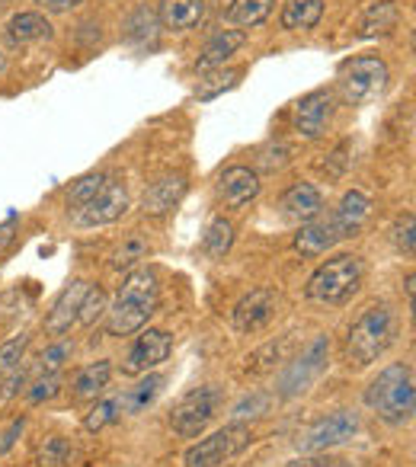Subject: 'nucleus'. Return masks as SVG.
<instances>
[{
    "label": "nucleus",
    "mask_w": 416,
    "mask_h": 467,
    "mask_svg": "<svg viewBox=\"0 0 416 467\" xmlns=\"http://www.w3.org/2000/svg\"><path fill=\"white\" fill-rule=\"evenodd\" d=\"M163 384H167V378L157 375V371H148V375H141V381H138L135 388H129V390L119 394V410L129 413V416L144 413V410L157 400V394L163 390Z\"/></svg>",
    "instance_id": "obj_22"
},
{
    "label": "nucleus",
    "mask_w": 416,
    "mask_h": 467,
    "mask_svg": "<svg viewBox=\"0 0 416 467\" xmlns=\"http://www.w3.org/2000/svg\"><path fill=\"white\" fill-rule=\"evenodd\" d=\"M23 429H26V416H16V420L7 426V432L0 435V454H7L10 448L16 445V439H20V432H23Z\"/></svg>",
    "instance_id": "obj_42"
},
{
    "label": "nucleus",
    "mask_w": 416,
    "mask_h": 467,
    "mask_svg": "<svg viewBox=\"0 0 416 467\" xmlns=\"http://www.w3.org/2000/svg\"><path fill=\"white\" fill-rule=\"evenodd\" d=\"M339 241H343V237H339L330 214H317L314 221H305L301 231L295 234V250H298L301 256H324L327 250H333Z\"/></svg>",
    "instance_id": "obj_18"
},
{
    "label": "nucleus",
    "mask_w": 416,
    "mask_h": 467,
    "mask_svg": "<svg viewBox=\"0 0 416 467\" xmlns=\"http://www.w3.org/2000/svg\"><path fill=\"white\" fill-rule=\"evenodd\" d=\"M48 36H52V23L42 14H16L7 23V39L14 46H29V42L48 39Z\"/></svg>",
    "instance_id": "obj_27"
},
{
    "label": "nucleus",
    "mask_w": 416,
    "mask_h": 467,
    "mask_svg": "<svg viewBox=\"0 0 416 467\" xmlns=\"http://www.w3.org/2000/svg\"><path fill=\"white\" fill-rule=\"evenodd\" d=\"M71 349H74V346L68 343V339H58V343L48 346V349L39 356V375H52V371H61V365L71 358Z\"/></svg>",
    "instance_id": "obj_37"
},
{
    "label": "nucleus",
    "mask_w": 416,
    "mask_h": 467,
    "mask_svg": "<svg viewBox=\"0 0 416 467\" xmlns=\"http://www.w3.org/2000/svg\"><path fill=\"white\" fill-rule=\"evenodd\" d=\"M224 403V394L218 384H199L189 394L176 400L173 413H170V426L180 439H195L208 429V422L215 420L218 410Z\"/></svg>",
    "instance_id": "obj_5"
},
{
    "label": "nucleus",
    "mask_w": 416,
    "mask_h": 467,
    "mask_svg": "<svg viewBox=\"0 0 416 467\" xmlns=\"http://www.w3.org/2000/svg\"><path fill=\"white\" fill-rule=\"evenodd\" d=\"M29 349V333H16L7 343L0 346V378H7L10 371H16L23 365V356Z\"/></svg>",
    "instance_id": "obj_32"
},
{
    "label": "nucleus",
    "mask_w": 416,
    "mask_h": 467,
    "mask_svg": "<svg viewBox=\"0 0 416 467\" xmlns=\"http://www.w3.org/2000/svg\"><path fill=\"white\" fill-rule=\"evenodd\" d=\"M112 378V362L109 358H97L93 365H87L78 378H74V397L78 400H97L99 394L106 390Z\"/></svg>",
    "instance_id": "obj_24"
},
{
    "label": "nucleus",
    "mask_w": 416,
    "mask_h": 467,
    "mask_svg": "<svg viewBox=\"0 0 416 467\" xmlns=\"http://www.w3.org/2000/svg\"><path fill=\"white\" fill-rule=\"evenodd\" d=\"M4 67H7V65H4V58H0V74H4Z\"/></svg>",
    "instance_id": "obj_46"
},
{
    "label": "nucleus",
    "mask_w": 416,
    "mask_h": 467,
    "mask_svg": "<svg viewBox=\"0 0 416 467\" xmlns=\"http://www.w3.org/2000/svg\"><path fill=\"white\" fill-rule=\"evenodd\" d=\"M269 14H273V0H231L228 10H224V20L234 23V26L254 29L266 23Z\"/></svg>",
    "instance_id": "obj_28"
},
{
    "label": "nucleus",
    "mask_w": 416,
    "mask_h": 467,
    "mask_svg": "<svg viewBox=\"0 0 416 467\" xmlns=\"http://www.w3.org/2000/svg\"><path fill=\"white\" fill-rule=\"evenodd\" d=\"M365 266L356 254H337L320 263L305 285V298L314 305H346L362 288Z\"/></svg>",
    "instance_id": "obj_4"
},
{
    "label": "nucleus",
    "mask_w": 416,
    "mask_h": 467,
    "mask_svg": "<svg viewBox=\"0 0 416 467\" xmlns=\"http://www.w3.org/2000/svg\"><path fill=\"white\" fill-rule=\"evenodd\" d=\"M157 20L163 29L189 33L205 20V0H161L157 4Z\"/></svg>",
    "instance_id": "obj_20"
},
{
    "label": "nucleus",
    "mask_w": 416,
    "mask_h": 467,
    "mask_svg": "<svg viewBox=\"0 0 416 467\" xmlns=\"http://www.w3.org/2000/svg\"><path fill=\"white\" fill-rule=\"evenodd\" d=\"M237 80H241V71L237 67H228V71H215L208 74V78L199 80V87H195V97L199 99H215L222 90H231V87H237Z\"/></svg>",
    "instance_id": "obj_31"
},
{
    "label": "nucleus",
    "mask_w": 416,
    "mask_h": 467,
    "mask_svg": "<svg viewBox=\"0 0 416 467\" xmlns=\"http://www.w3.org/2000/svg\"><path fill=\"white\" fill-rule=\"evenodd\" d=\"M234 247V224L228 218H212L202 234V250L208 260H224L228 250Z\"/></svg>",
    "instance_id": "obj_29"
},
{
    "label": "nucleus",
    "mask_w": 416,
    "mask_h": 467,
    "mask_svg": "<svg viewBox=\"0 0 416 467\" xmlns=\"http://www.w3.org/2000/svg\"><path fill=\"white\" fill-rule=\"evenodd\" d=\"M247 42V33L244 29H222L212 39L205 42L199 61H195V71H212V67H224V61H231V55H237Z\"/></svg>",
    "instance_id": "obj_21"
},
{
    "label": "nucleus",
    "mask_w": 416,
    "mask_h": 467,
    "mask_svg": "<svg viewBox=\"0 0 416 467\" xmlns=\"http://www.w3.org/2000/svg\"><path fill=\"white\" fill-rule=\"evenodd\" d=\"M276 307H279V295L273 288H254V292L237 301L231 324H234L237 333H260L276 317Z\"/></svg>",
    "instance_id": "obj_13"
},
{
    "label": "nucleus",
    "mask_w": 416,
    "mask_h": 467,
    "mask_svg": "<svg viewBox=\"0 0 416 467\" xmlns=\"http://www.w3.org/2000/svg\"><path fill=\"white\" fill-rule=\"evenodd\" d=\"M286 467H343V461H333V458H295V461H288Z\"/></svg>",
    "instance_id": "obj_44"
},
{
    "label": "nucleus",
    "mask_w": 416,
    "mask_h": 467,
    "mask_svg": "<svg viewBox=\"0 0 416 467\" xmlns=\"http://www.w3.org/2000/svg\"><path fill=\"white\" fill-rule=\"evenodd\" d=\"M68 454H71V445L65 439H48L39 451V467H61L68 464Z\"/></svg>",
    "instance_id": "obj_40"
},
{
    "label": "nucleus",
    "mask_w": 416,
    "mask_h": 467,
    "mask_svg": "<svg viewBox=\"0 0 416 467\" xmlns=\"http://www.w3.org/2000/svg\"><path fill=\"white\" fill-rule=\"evenodd\" d=\"M362 429V420H359L356 410H333V413L320 416L317 422H311L307 429H301L298 439H295V448L301 454H320L330 451L337 445H346L352 441Z\"/></svg>",
    "instance_id": "obj_8"
},
{
    "label": "nucleus",
    "mask_w": 416,
    "mask_h": 467,
    "mask_svg": "<svg viewBox=\"0 0 416 467\" xmlns=\"http://www.w3.org/2000/svg\"><path fill=\"white\" fill-rule=\"evenodd\" d=\"M103 186H106V176L103 173H87V176H80V180L71 182V189H68V208H71V212L84 208L90 199H97V192Z\"/></svg>",
    "instance_id": "obj_30"
},
{
    "label": "nucleus",
    "mask_w": 416,
    "mask_h": 467,
    "mask_svg": "<svg viewBox=\"0 0 416 467\" xmlns=\"http://www.w3.org/2000/svg\"><path fill=\"white\" fill-rule=\"evenodd\" d=\"M14 231H16V221H14V218H10L7 224H0V250L10 247V244H14V237H16Z\"/></svg>",
    "instance_id": "obj_45"
},
{
    "label": "nucleus",
    "mask_w": 416,
    "mask_h": 467,
    "mask_svg": "<svg viewBox=\"0 0 416 467\" xmlns=\"http://www.w3.org/2000/svg\"><path fill=\"white\" fill-rule=\"evenodd\" d=\"M186 195V176L182 173H167V176H157L148 189H144V199H141V212L148 218H163L170 214L180 199Z\"/></svg>",
    "instance_id": "obj_16"
},
{
    "label": "nucleus",
    "mask_w": 416,
    "mask_h": 467,
    "mask_svg": "<svg viewBox=\"0 0 416 467\" xmlns=\"http://www.w3.org/2000/svg\"><path fill=\"white\" fill-rule=\"evenodd\" d=\"M125 42L138 48H148V46H157V36H161V20H157L154 10L148 7H138L135 14L125 20Z\"/></svg>",
    "instance_id": "obj_25"
},
{
    "label": "nucleus",
    "mask_w": 416,
    "mask_h": 467,
    "mask_svg": "<svg viewBox=\"0 0 416 467\" xmlns=\"http://www.w3.org/2000/svg\"><path fill=\"white\" fill-rule=\"evenodd\" d=\"M388 87V65L378 55H362L339 67L337 93L346 106H362Z\"/></svg>",
    "instance_id": "obj_6"
},
{
    "label": "nucleus",
    "mask_w": 416,
    "mask_h": 467,
    "mask_svg": "<svg viewBox=\"0 0 416 467\" xmlns=\"http://www.w3.org/2000/svg\"><path fill=\"white\" fill-rule=\"evenodd\" d=\"M125 212H129V189L116 180H106V186L97 192V199H90L84 208L74 212V221L80 227H103L119 221Z\"/></svg>",
    "instance_id": "obj_12"
},
{
    "label": "nucleus",
    "mask_w": 416,
    "mask_h": 467,
    "mask_svg": "<svg viewBox=\"0 0 416 467\" xmlns=\"http://www.w3.org/2000/svg\"><path fill=\"white\" fill-rule=\"evenodd\" d=\"M263 182H260V173L250 167H228L222 176H218V195L228 208H244L260 195Z\"/></svg>",
    "instance_id": "obj_14"
},
{
    "label": "nucleus",
    "mask_w": 416,
    "mask_h": 467,
    "mask_svg": "<svg viewBox=\"0 0 416 467\" xmlns=\"http://www.w3.org/2000/svg\"><path fill=\"white\" fill-rule=\"evenodd\" d=\"M333 109H337V93L324 90V87L311 90L295 106V131H298L305 141H317V138H324L327 125H330Z\"/></svg>",
    "instance_id": "obj_11"
},
{
    "label": "nucleus",
    "mask_w": 416,
    "mask_h": 467,
    "mask_svg": "<svg viewBox=\"0 0 416 467\" xmlns=\"http://www.w3.org/2000/svg\"><path fill=\"white\" fill-rule=\"evenodd\" d=\"M42 10H48V14H68V10L80 7L84 0H36Z\"/></svg>",
    "instance_id": "obj_43"
},
{
    "label": "nucleus",
    "mask_w": 416,
    "mask_h": 467,
    "mask_svg": "<svg viewBox=\"0 0 416 467\" xmlns=\"http://www.w3.org/2000/svg\"><path fill=\"white\" fill-rule=\"evenodd\" d=\"M279 212L286 221L305 224V221H314L317 214H324V195H320V189L314 182H295V186H288L282 192Z\"/></svg>",
    "instance_id": "obj_17"
},
{
    "label": "nucleus",
    "mask_w": 416,
    "mask_h": 467,
    "mask_svg": "<svg viewBox=\"0 0 416 467\" xmlns=\"http://www.w3.org/2000/svg\"><path fill=\"white\" fill-rule=\"evenodd\" d=\"M106 311H109V305H106V295H103V288L90 285V288H87V295H84V301H80L78 324L93 327V320H99Z\"/></svg>",
    "instance_id": "obj_35"
},
{
    "label": "nucleus",
    "mask_w": 416,
    "mask_h": 467,
    "mask_svg": "<svg viewBox=\"0 0 416 467\" xmlns=\"http://www.w3.org/2000/svg\"><path fill=\"white\" fill-rule=\"evenodd\" d=\"M173 352V337L167 330H144L135 339V346L129 349L122 362V375L129 378H141L148 371H154L157 365H163Z\"/></svg>",
    "instance_id": "obj_10"
},
{
    "label": "nucleus",
    "mask_w": 416,
    "mask_h": 467,
    "mask_svg": "<svg viewBox=\"0 0 416 467\" xmlns=\"http://www.w3.org/2000/svg\"><path fill=\"white\" fill-rule=\"evenodd\" d=\"M157 298H161V285H157L154 269H131L119 285L116 305L106 311L109 314L106 333L109 337H131V333L144 330L148 320L157 314Z\"/></svg>",
    "instance_id": "obj_1"
},
{
    "label": "nucleus",
    "mask_w": 416,
    "mask_h": 467,
    "mask_svg": "<svg viewBox=\"0 0 416 467\" xmlns=\"http://www.w3.org/2000/svg\"><path fill=\"white\" fill-rule=\"evenodd\" d=\"M144 256H148V244L131 234V237H125V241H122V247L112 254V269H116V273H122V269H131L135 263H141Z\"/></svg>",
    "instance_id": "obj_33"
},
{
    "label": "nucleus",
    "mask_w": 416,
    "mask_h": 467,
    "mask_svg": "<svg viewBox=\"0 0 416 467\" xmlns=\"http://www.w3.org/2000/svg\"><path fill=\"white\" fill-rule=\"evenodd\" d=\"M266 410H269V397L266 394H254V397H244L231 416H234V422H244L247 416L254 420V416H263Z\"/></svg>",
    "instance_id": "obj_41"
},
{
    "label": "nucleus",
    "mask_w": 416,
    "mask_h": 467,
    "mask_svg": "<svg viewBox=\"0 0 416 467\" xmlns=\"http://www.w3.org/2000/svg\"><path fill=\"white\" fill-rule=\"evenodd\" d=\"M397 330H400V324H397V314L388 305L365 307L346 330V362L352 368L375 365L397 343Z\"/></svg>",
    "instance_id": "obj_2"
},
{
    "label": "nucleus",
    "mask_w": 416,
    "mask_h": 467,
    "mask_svg": "<svg viewBox=\"0 0 416 467\" xmlns=\"http://www.w3.org/2000/svg\"><path fill=\"white\" fill-rule=\"evenodd\" d=\"M327 362H330V337L320 333L311 343L301 349V356H295L292 362L286 365V371L279 375V390L282 400H292V397H301L305 390H311V384L317 381L327 371Z\"/></svg>",
    "instance_id": "obj_7"
},
{
    "label": "nucleus",
    "mask_w": 416,
    "mask_h": 467,
    "mask_svg": "<svg viewBox=\"0 0 416 467\" xmlns=\"http://www.w3.org/2000/svg\"><path fill=\"white\" fill-rule=\"evenodd\" d=\"M416 218L413 212L400 214V218L394 221V227H390V241H394V247L400 250L403 256H413V247H416Z\"/></svg>",
    "instance_id": "obj_34"
},
{
    "label": "nucleus",
    "mask_w": 416,
    "mask_h": 467,
    "mask_svg": "<svg viewBox=\"0 0 416 467\" xmlns=\"http://www.w3.org/2000/svg\"><path fill=\"white\" fill-rule=\"evenodd\" d=\"M365 403H369L371 413L388 422V426H407L416 413L413 365L394 362L378 371L375 381L365 388Z\"/></svg>",
    "instance_id": "obj_3"
},
{
    "label": "nucleus",
    "mask_w": 416,
    "mask_h": 467,
    "mask_svg": "<svg viewBox=\"0 0 416 467\" xmlns=\"http://www.w3.org/2000/svg\"><path fill=\"white\" fill-rule=\"evenodd\" d=\"M369 214H371V199L365 192H359V189H349V192L339 199V205L330 212V218H333V224H337L339 237L349 241V237H356L365 227Z\"/></svg>",
    "instance_id": "obj_19"
},
{
    "label": "nucleus",
    "mask_w": 416,
    "mask_h": 467,
    "mask_svg": "<svg viewBox=\"0 0 416 467\" xmlns=\"http://www.w3.org/2000/svg\"><path fill=\"white\" fill-rule=\"evenodd\" d=\"M250 441H254V432H250L247 422H228V426L212 432L208 439L189 445L186 454H182V464L186 467H218V464H224V461L234 458V454H241Z\"/></svg>",
    "instance_id": "obj_9"
},
{
    "label": "nucleus",
    "mask_w": 416,
    "mask_h": 467,
    "mask_svg": "<svg viewBox=\"0 0 416 467\" xmlns=\"http://www.w3.org/2000/svg\"><path fill=\"white\" fill-rule=\"evenodd\" d=\"M397 20H400V10H397L394 0H378V4H371V7L365 10L362 26H359V36H362V39L384 36V33H390V29L397 26Z\"/></svg>",
    "instance_id": "obj_26"
},
{
    "label": "nucleus",
    "mask_w": 416,
    "mask_h": 467,
    "mask_svg": "<svg viewBox=\"0 0 416 467\" xmlns=\"http://www.w3.org/2000/svg\"><path fill=\"white\" fill-rule=\"evenodd\" d=\"M292 144L286 141H269L266 148L260 150V157H256V163H260V170H269V173H276V170H282L286 163H292Z\"/></svg>",
    "instance_id": "obj_36"
},
{
    "label": "nucleus",
    "mask_w": 416,
    "mask_h": 467,
    "mask_svg": "<svg viewBox=\"0 0 416 467\" xmlns=\"http://www.w3.org/2000/svg\"><path fill=\"white\" fill-rule=\"evenodd\" d=\"M116 410H119V397H109V400H99L90 413L84 416V429L87 432H99L103 426H109L116 420Z\"/></svg>",
    "instance_id": "obj_39"
},
{
    "label": "nucleus",
    "mask_w": 416,
    "mask_h": 467,
    "mask_svg": "<svg viewBox=\"0 0 416 467\" xmlns=\"http://www.w3.org/2000/svg\"><path fill=\"white\" fill-rule=\"evenodd\" d=\"M87 288H90V282H84V279H74L71 285H65V292L55 298L52 311L46 314V333L48 337H65V333L78 324L80 301H84Z\"/></svg>",
    "instance_id": "obj_15"
},
{
    "label": "nucleus",
    "mask_w": 416,
    "mask_h": 467,
    "mask_svg": "<svg viewBox=\"0 0 416 467\" xmlns=\"http://www.w3.org/2000/svg\"><path fill=\"white\" fill-rule=\"evenodd\" d=\"M324 16V0H288L282 7V29L288 33H307Z\"/></svg>",
    "instance_id": "obj_23"
},
{
    "label": "nucleus",
    "mask_w": 416,
    "mask_h": 467,
    "mask_svg": "<svg viewBox=\"0 0 416 467\" xmlns=\"http://www.w3.org/2000/svg\"><path fill=\"white\" fill-rule=\"evenodd\" d=\"M61 371H52V375H39L26 390V400L29 403H42V400H52L55 394L61 390Z\"/></svg>",
    "instance_id": "obj_38"
}]
</instances>
